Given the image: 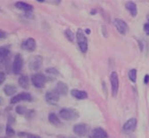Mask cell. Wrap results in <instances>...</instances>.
Here are the masks:
<instances>
[{"instance_id":"obj_1","label":"cell","mask_w":149,"mask_h":138,"mask_svg":"<svg viewBox=\"0 0 149 138\" xmlns=\"http://www.w3.org/2000/svg\"><path fill=\"white\" fill-rule=\"evenodd\" d=\"M59 116L67 121H74L79 117V113L74 109H62L59 111Z\"/></svg>"},{"instance_id":"obj_2","label":"cell","mask_w":149,"mask_h":138,"mask_svg":"<svg viewBox=\"0 0 149 138\" xmlns=\"http://www.w3.org/2000/svg\"><path fill=\"white\" fill-rule=\"evenodd\" d=\"M77 44H79V48L83 54H85L88 50V41H87V38L85 36V34L81 29H79L77 32Z\"/></svg>"},{"instance_id":"obj_3","label":"cell","mask_w":149,"mask_h":138,"mask_svg":"<svg viewBox=\"0 0 149 138\" xmlns=\"http://www.w3.org/2000/svg\"><path fill=\"white\" fill-rule=\"evenodd\" d=\"M32 83L36 88H42L45 85V83L47 82V77L45 75H43L41 73H36L33 74L32 76Z\"/></svg>"},{"instance_id":"obj_4","label":"cell","mask_w":149,"mask_h":138,"mask_svg":"<svg viewBox=\"0 0 149 138\" xmlns=\"http://www.w3.org/2000/svg\"><path fill=\"white\" fill-rule=\"evenodd\" d=\"M23 65H24V60H23V58L21 57V55H15V59H13V71L15 75H17L20 72L22 71Z\"/></svg>"},{"instance_id":"obj_5","label":"cell","mask_w":149,"mask_h":138,"mask_svg":"<svg viewBox=\"0 0 149 138\" xmlns=\"http://www.w3.org/2000/svg\"><path fill=\"white\" fill-rule=\"evenodd\" d=\"M110 83H111V88L113 96H117L118 92V87H120V81H118V76L116 71H113L110 75Z\"/></svg>"},{"instance_id":"obj_6","label":"cell","mask_w":149,"mask_h":138,"mask_svg":"<svg viewBox=\"0 0 149 138\" xmlns=\"http://www.w3.org/2000/svg\"><path fill=\"white\" fill-rule=\"evenodd\" d=\"M137 119L136 118H131L129 120H127L126 122L124 123L123 125V130L125 134H132L135 130H136L137 127Z\"/></svg>"},{"instance_id":"obj_7","label":"cell","mask_w":149,"mask_h":138,"mask_svg":"<svg viewBox=\"0 0 149 138\" xmlns=\"http://www.w3.org/2000/svg\"><path fill=\"white\" fill-rule=\"evenodd\" d=\"M21 101H28V102H31V101H32L31 94L28 93V92H21V93L16 94V95H15L12 98L11 104H12V105H13V104L21 102Z\"/></svg>"},{"instance_id":"obj_8","label":"cell","mask_w":149,"mask_h":138,"mask_svg":"<svg viewBox=\"0 0 149 138\" xmlns=\"http://www.w3.org/2000/svg\"><path fill=\"white\" fill-rule=\"evenodd\" d=\"M90 127L87 126L86 124H77L74 127V132L77 134V136H86L88 132H89Z\"/></svg>"},{"instance_id":"obj_9","label":"cell","mask_w":149,"mask_h":138,"mask_svg":"<svg viewBox=\"0 0 149 138\" xmlns=\"http://www.w3.org/2000/svg\"><path fill=\"white\" fill-rule=\"evenodd\" d=\"M114 25L117 28L118 32L121 34V35H125L128 32V25L127 23L123 19L116 18L114 20Z\"/></svg>"},{"instance_id":"obj_10","label":"cell","mask_w":149,"mask_h":138,"mask_svg":"<svg viewBox=\"0 0 149 138\" xmlns=\"http://www.w3.org/2000/svg\"><path fill=\"white\" fill-rule=\"evenodd\" d=\"M41 65H42V58L40 56L33 57V58L30 60L29 67H30V69H31V70H33V71H37V70L40 69Z\"/></svg>"},{"instance_id":"obj_11","label":"cell","mask_w":149,"mask_h":138,"mask_svg":"<svg viewBox=\"0 0 149 138\" xmlns=\"http://www.w3.org/2000/svg\"><path fill=\"white\" fill-rule=\"evenodd\" d=\"M45 99L49 104H51V105H56L59 101V95L55 90H52V91H48L46 93Z\"/></svg>"},{"instance_id":"obj_12","label":"cell","mask_w":149,"mask_h":138,"mask_svg":"<svg viewBox=\"0 0 149 138\" xmlns=\"http://www.w3.org/2000/svg\"><path fill=\"white\" fill-rule=\"evenodd\" d=\"M22 47H23V49H25L29 52L35 51L36 48V42L35 39H33V38L27 39L25 41L22 43Z\"/></svg>"},{"instance_id":"obj_13","label":"cell","mask_w":149,"mask_h":138,"mask_svg":"<svg viewBox=\"0 0 149 138\" xmlns=\"http://www.w3.org/2000/svg\"><path fill=\"white\" fill-rule=\"evenodd\" d=\"M55 91L58 94V95H66L67 92H68V86H67L66 83H64L62 82H58L56 83V85L55 87Z\"/></svg>"},{"instance_id":"obj_14","label":"cell","mask_w":149,"mask_h":138,"mask_svg":"<svg viewBox=\"0 0 149 138\" xmlns=\"http://www.w3.org/2000/svg\"><path fill=\"white\" fill-rule=\"evenodd\" d=\"M90 138H108V134L103 129L97 127V129H95L92 132Z\"/></svg>"},{"instance_id":"obj_15","label":"cell","mask_w":149,"mask_h":138,"mask_svg":"<svg viewBox=\"0 0 149 138\" xmlns=\"http://www.w3.org/2000/svg\"><path fill=\"white\" fill-rule=\"evenodd\" d=\"M71 95L77 100H83V99H86L88 97V94L86 91L79 90V89H73L72 91H71Z\"/></svg>"},{"instance_id":"obj_16","label":"cell","mask_w":149,"mask_h":138,"mask_svg":"<svg viewBox=\"0 0 149 138\" xmlns=\"http://www.w3.org/2000/svg\"><path fill=\"white\" fill-rule=\"evenodd\" d=\"M125 8L127 9V11L129 12V13L133 16V18H135V16L138 15V8H137L136 3H134L132 1L126 2V4H125Z\"/></svg>"},{"instance_id":"obj_17","label":"cell","mask_w":149,"mask_h":138,"mask_svg":"<svg viewBox=\"0 0 149 138\" xmlns=\"http://www.w3.org/2000/svg\"><path fill=\"white\" fill-rule=\"evenodd\" d=\"M15 6L16 7L17 9L19 10H22L26 13H30L33 11V6L29 3H26V2H16Z\"/></svg>"},{"instance_id":"obj_18","label":"cell","mask_w":149,"mask_h":138,"mask_svg":"<svg viewBox=\"0 0 149 138\" xmlns=\"http://www.w3.org/2000/svg\"><path fill=\"white\" fill-rule=\"evenodd\" d=\"M30 83L29 77L26 75H21L18 79V85L22 87V88H28Z\"/></svg>"},{"instance_id":"obj_19","label":"cell","mask_w":149,"mask_h":138,"mask_svg":"<svg viewBox=\"0 0 149 138\" xmlns=\"http://www.w3.org/2000/svg\"><path fill=\"white\" fill-rule=\"evenodd\" d=\"M48 120L51 124H53L55 126H59L61 124L59 116H57L56 113H50L48 115Z\"/></svg>"},{"instance_id":"obj_20","label":"cell","mask_w":149,"mask_h":138,"mask_svg":"<svg viewBox=\"0 0 149 138\" xmlns=\"http://www.w3.org/2000/svg\"><path fill=\"white\" fill-rule=\"evenodd\" d=\"M17 91V88L13 85H6L4 86V92L7 96H13Z\"/></svg>"},{"instance_id":"obj_21","label":"cell","mask_w":149,"mask_h":138,"mask_svg":"<svg viewBox=\"0 0 149 138\" xmlns=\"http://www.w3.org/2000/svg\"><path fill=\"white\" fill-rule=\"evenodd\" d=\"M10 55V50L7 47H0V62H3Z\"/></svg>"},{"instance_id":"obj_22","label":"cell","mask_w":149,"mask_h":138,"mask_svg":"<svg viewBox=\"0 0 149 138\" xmlns=\"http://www.w3.org/2000/svg\"><path fill=\"white\" fill-rule=\"evenodd\" d=\"M128 78H129V80L133 83H136L137 82V70L135 68L130 69L129 72H128Z\"/></svg>"},{"instance_id":"obj_23","label":"cell","mask_w":149,"mask_h":138,"mask_svg":"<svg viewBox=\"0 0 149 138\" xmlns=\"http://www.w3.org/2000/svg\"><path fill=\"white\" fill-rule=\"evenodd\" d=\"M64 35H65V36L67 38V39L69 40V41L71 42H73L74 41V33L71 31L70 29H67L64 31Z\"/></svg>"},{"instance_id":"obj_24","label":"cell","mask_w":149,"mask_h":138,"mask_svg":"<svg viewBox=\"0 0 149 138\" xmlns=\"http://www.w3.org/2000/svg\"><path fill=\"white\" fill-rule=\"evenodd\" d=\"M27 111H28V109H27L26 106H16V109H15V112L19 114V115H25Z\"/></svg>"},{"instance_id":"obj_25","label":"cell","mask_w":149,"mask_h":138,"mask_svg":"<svg viewBox=\"0 0 149 138\" xmlns=\"http://www.w3.org/2000/svg\"><path fill=\"white\" fill-rule=\"evenodd\" d=\"M15 130H13L10 125H7V127H6V135L8 137H13V136H15Z\"/></svg>"},{"instance_id":"obj_26","label":"cell","mask_w":149,"mask_h":138,"mask_svg":"<svg viewBox=\"0 0 149 138\" xmlns=\"http://www.w3.org/2000/svg\"><path fill=\"white\" fill-rule=\"evenodd\" d=\"M46 73L50 76H56L57 74H58V71H57L56 68H47Z\"/></svg>"},{"instance_id":"obj_27","label":"cell","mask_w":149,"mask_h":138,"mask_svg":"<svg viewBox=\"0 0 149 138\" xmlns=\"http://www.w3.org/2000/svg\"><path fill=\"white\" fill-rule=\"evenodd\" d=\"M5 80H6L5 73L2 72V71H0V85H2V83L5 82Z\"/></svg>"},{"instance_id":"obj_28","label":"cell","mask_w":149,"mask_h":138,"mask_svg":"<svg viewBox=\"0 0 149 138\" xmlns=\"http://www.w3.org/2000/svg\"><path fill=\"white\" fill-rule=\"evenodd\" d=\"M143 30H144V32H145V34L146 35H148L149 36V23H145L144 24V26H143Z\"/></svg>"},{"instance_id":"obj_29","label":"cell","mask_w":149,"mask_h":138,"mask_svg":"<svg viewBox=\"0 0 149 138\" xmlns=\"http://www.w3.org/2000/svg\"><path fill=\"white\" fill-rule=\"evenodd\" d=\"M138 41H139V47H140V50H141V51H143V47H144L143 40V39H140V40H138Z\"/></svg>"},{"instance_id":"obj_30","label":"cell","mask_w":149,"mask_h":138,"mask_svg":"<svg viewBox=\"0 0 149 138\" xmlns=\"http://www.w3.org/2000/svg\"><path fill=\"white\" fill-rule=\"evenodd\" d=\"M27 138H41L40 136L36 135V134H31V133H26Z\"/></svg>"},{"instance_id":"obj_31","label":"cell","mask_w":149,"mask_h":138,"mask_svg":"<svg viewBox=\"0 0 149 138\" xmlns=\"http://www.w3.org/2000/svg\"><path fill=\"white\" fill-rule=\"evenodd\" d=\"M6 36H7L6 32H4L3 30H0V39H4V38H6Z\"/></svg>"},{"instance_id":"obj_32","label":"cell","mask_w":149,"mask_h":138,"mask_svg":"<svg viewBox=\"0 0 149 138\" xmlns=\"http://www.w3.org/2000/svg\"><path fill=\"white\" fill-rule=\"evenodd\" d=\"M149 82V75L148 74H146V75L144 76V80H143V83H145V85H147Z\"/></svg>"},{"instance_id":"obj_33","label":"cell","mask_w":149,"mask_h":138,"mask_svg":"<svg viewBox=\"0 0 149 138\" xmlns=\"http://www.w3.org/2000/svg\"><path fill=\"white\" fill-rule=\"evenodd\" d=\"M85 32H86V34H90V33H91V31H90V29H87V30H86V31H85Z\"/></svg>"},{"instance_id":"obj_34","label":"cell","mask_w":149,"mask_h":138,"mask_svg":"<svg viewBox=\"0 0 149 138\" xmlns=\"http://www.w3.org/2000/svg\"><path fill=\"white\" fill-rule=\"evenodd\" d=\"M146 18H147V23H149V13H148V15H147V16H146Z\"/></svg>"},{"instance_id":"obj_35","label":"cell","mask_w":149,"mask_h":138,"mask_svg":"<svg viewBox=\"0 0 149 138\" xmlns=\"http://www.w3.org/2000/svg\"><path fill=\"white\" fill-rule=\"evenodd\" d=\"M1 105H2V98L0 97V106H1Z\"/></svg>"},{"instance_id":"obj_36","label":"cell","mask_w":149,"mask_h":138,"mask_svg":"<svg viewBox=\"0 0 149 138\" xmlns=\"http://www.w3.org/2000/svg\"><path fill=\"white\" fill-rule=\"evenodd\" d=\"M97 13V11H92V12H91V13H92V15H93V13Z\"/></svg>"},{"instance_id":"obj_37","label":"cell","mask_w":149,"mask_h":138,"mask_svg":"<svg viewBox=\"0 0 149 138\" xmlns=\"http://www.w3.org/2000/svg\"><path fill=\"white\" fill-rule=\"evenodd\" d=\"M0 138H1V137H0Z\"/></svg>"}]
</instances>
